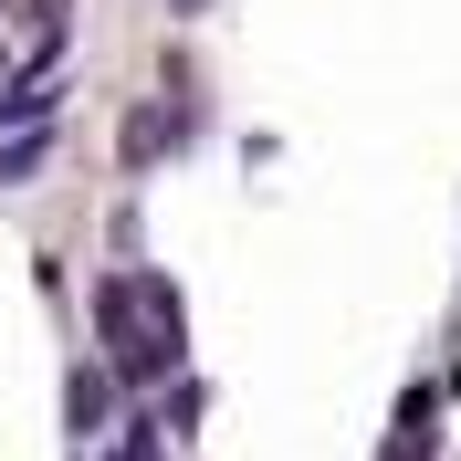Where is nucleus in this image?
<instances>
[{"instance_id":"4","label":"nucleus","mask_w":461,"mask_h":461,"mask_svg":"<svg viewBox=\"0 0 461 461\" xmlns=\"http://www.w3.org/2000/svg\"><path fill=\"white\" fill-rule=\"evenodd\" d=\"M105 461H168V440H158V420H137V409H126V430L105 440Z\"/></svg>"},{"instance_id":"3","label":"nucleus","mask_w":461,"mask_h":461,"mask_svg":"<svg viewBox=\"0 0 461 461\" xmlns=\"http://www.w3.org/2000/svg\"><path fill=\"white\" fill-rule=\"evenodd\" d=\"M42 158H53V126H22V137L0 147V189H22V178L42 168Z\"/></svg>"},{"instance_id":"2","label":"nucleus","mask_w":461,"mask_h":461,"mask_svg":"<svg viewBox=\"0 0 461 461\" xmlns=\"http://www.w3.org/2000/svg\"><path fill=\"white\" fill-rule=\"evenodd\" d=\"M168 147H178V115H168V105H126V137H115L126 168H158Z\"/></svg>"},{"instance_id":"1","label":"nucleus","mask_w":461,"mask_h":461,"mask_svg":"<svg viewBox=\"0 0 461 461\" xmlns=\"http://www.w3.org/2000/svg\"><path fill=\"white\" fill-rule=\"evenodd\" d=\"M95 336H105V377L115 388H168L178 346H189V315L158 273H105L95 284Z\"/></svg>"},{"instance_id":"6","label":"nucleus","mask_w":461,"mask_h":461,"mask_svg":"<svg viewBox=\"0 0 461 461\" xmlns=\"http://www.w3.org/2000/svg\"><path fill=\"white\" fill-rule=\"evenodd\" d=\"M377 461H430V430H399V440H388Z\"/></svg>"},{"instance_id":"5","label":"nucleus","mask_w":461,"mask_h":461,"mask_svg":"<svg viewBox=\"0 0 461 461\" xmlns=\"http://www.w3.org/2000/svg\"><path fill=\"white\" fill-rule=\"evenodd\" d=\"M200 409H210V388L178 367V377H168V430H200Z\"/></svg>"}]
</instances>
